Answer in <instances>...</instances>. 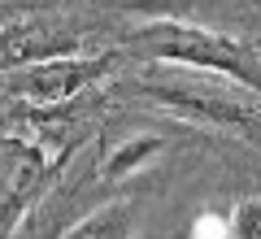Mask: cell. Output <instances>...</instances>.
<instances>
[{
  "label": "cell",
  "instance_id": "obj_3",
  "mask_svg": "<svg viewBox=\"0 0 261 239\" xmlns=\"http://www.w3.org/2000/svg\"><path fill=\"white\" fill-rule=\"evenodd\" d=\"M109 70H113V52L57 57V61H35V65L9 70L5 87H9L13 100L31 104V109H57V104H70L74 96H83L87 87H96Z\"/></svg>",
  "mask_w": 261,
  "mask_h": 239
},
{
  "label": "cell",
  "instance_id": "obj_5",
  "mask_svg": "<svg viewBox=\"0 0 261 239\" xmlns=\"http://www.w3.org/2000/svg\"><path fill=\"white\" fill-rule=\"evenodd\" d=\"M130 235H135V204L109 200L96 213H87L83 222H74L61 239H130Z\"/></svg>",
  "mask_w": 261,
  "mask_h": 239
},
{
  "label": "cell",
  "instance_id": "obj_4",
  "mask_svg": "<svg viewBox=\"0 0 261 239\" xmlns=\"http://www.w3.org/2000/svg\"><path fill=\"white\" fill-rule=\"evenodd\" d=\"M57 57H79L74 31H65V22L48 18H13L0 26V65H35V61H57Z\"/></svg>",
  "mask_w": 261,
  "mask_h": 239
},
{
  "label": "cell",
  "instance_id": "obj_7",
  "mask_svg": "<svg viewBox=\"0 0 261 239\" xmlns=\"http://www.w3.org/2000/svg\"><path fill=\"white\" fill-rule=\"evenodd\" d=\"M226 239H261V200L244 196L235 213L226 218Z\"/></svg>",
  "mask_w": 261,
  "mask_h": 239
},
{
  "label": "cell",
  "instance_id": "obj_8",
  "mask_svg": "<svg viewBox=\"0 0 261 239\" xmlns=\"http://www.w3.org/2000/svg\"><path fill=\"white\" fill-rule=\"evenodd\" d=\"M192 239H226V218L222 213H200L192 222Z\"/></svg>",
  "mask_w": 261,
  "mask_h": 239
},
{
  "label": "cell",
  "instance_id": "obj_2",
  "mask_svg": "<svg viewBox=\"0 0 261 239\" xmlns=\"http://www.w3.org/2000/svg\"><path fill=\"white\" fill-rule=\"evenodd\" d=\"M257 92L214 78V74H192V78H161L157 83V100L170 104L178 118L187 122H205V126H226V130H257Z\"/></svg>",
  "mask_w": 261,
  "mask_h": 239
},
{
  "label": "cell",
  "instance_id": "obj_1",
  "mask_svg": "<svg viewBox=\"0 0 261 239\" xmlns=\"http://www.w3.org/2000/svg\"><path fill=\"white\" fill-rule=\"evenodd\" d=\"M135 44H144L166 65H178V70H192V74H214V78H226L244 92H257L252 52L231 35L187 26V22H152L135 35Z\"/></svg>",
  "mask_w": 261,
  "mask_h": 239
},
{
  "label": "cell",
  "instance_id": "obj_6",
  "mask_svg": "<svg viewBox=\"0 0 261 239\" xmlns=\"http://www.w3.org/2000/svg\"><path fill=\"white\" fill-rule=\"evenodd\" d=\"M161 144H166L161 135H135V139H126V144H118L109 156H105V166H100V178L118 183V178H130V174H140V170L148 166L152 156L161 152Z\"/></svg>",
  "mask_w": 261,
  "mask_h": 239
}]
</instances>
